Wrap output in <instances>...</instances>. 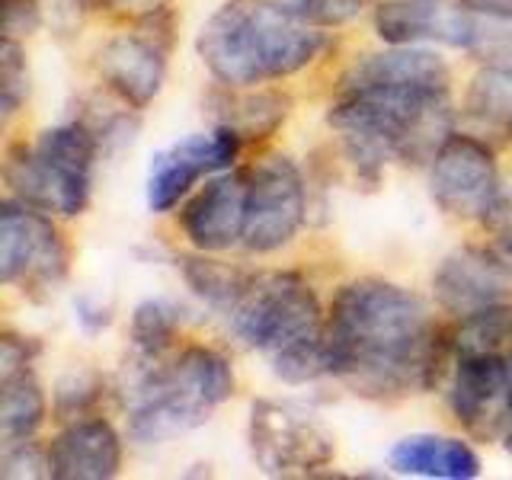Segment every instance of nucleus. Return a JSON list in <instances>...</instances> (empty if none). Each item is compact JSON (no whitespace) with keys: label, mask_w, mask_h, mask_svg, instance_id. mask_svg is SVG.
<instances>
[{"label":"nucleus","mask_w":512,"mask_h":480,"mask_svg":"<svg viewBox=\"0 0 512 480\" xmlns=\"http://www.w3.org/2000/svg\"><path fill=\"white\" fill-rule=\"evenodd\" d=\"M308 218V192L298 164L285 154H269L247 167V228L250 253L288 247Z\"/></svg>","instance_id":"11"},{"label":"nucleus","mask_w":512,"mask_h":480,"mask_svg":"<svg viewBox=\"0 0 512 480\" xmlns=\"http://www.w3.org/2000/svg\"><path fill=\"white\" fill-rule=\"evenodd\" d=\"M500 192V167L490 144L474 135H448L429 164L432 202L452 218L487 221Z\"/></svg>","instance_id":"12"},{"label":"nucleus","mask_w":512,"mask_h":480,"mask_svg":"<svg viewBox=\"0 0 512 480\" xmlns=\"http://www.w3.org/2000/svg\"><path fill=\"white\" fill-rule=\"evenodd\" d=\"M247 228V167L208 176V183L180 212V231L202 253H224L244 244Z\"/></svg>","instance_id":"16"},{"label":"nucleus","mask_w":512,"mask_h":480,"mask_svg":"<svg viewBox=\"0 0 512 480\" xmlns=\"http://www.w3.org/2000/svg\"><path fill=\"white\" fill-rule=\"evenodd\" d=\"M263 4L288 16V20L314 29L346 26L365 10V0H263Z\"/></svg>","instance_id":"25"},{"label":"nucleus","mask_w":512,"mask_h":480,"mask_svg":"<svg viewBox=\"0 0 512 480\" xmlns=\"http://www.w3.org/2000/svg\"><path fill=\"white\" fill-rule=\"evenodd\" d=\"M74 317H77V324L84 327L87 333L106 330L112 324V311L106 308V304L96 301V298H90V295H80L74 301Z\"/></svg>","instance_id":"32"},{"label":"nucleus","mask_w":512,"mask_h":480,"mask_svg":"<svg viewBox=\"0 0 512 480\" xmlns=\"http://www.w3.org/2000/svg\"><path fill=\"white\" fill-rule=\"evenodd\" d=\"M244 148L231 128L215 125L212 132H192L180 141L167 144L151 157L148 180H144V199L154 215L173 212L180 199H186L202 176H215L234 167Z\"/></svg>","instance_id":"13"},{"label":"nucleus","mask_w":512,"mask_h":480,"mask_svg":"<svg viewBox=\"0 0 512 480\" xmlns=\"http://www.w3.org/2000/svg\"><path fill=\"white\" fill-rule=\"evenodd\" d=\"M173 48V13L157 4L135 16V26L103 42L96 71L125 106L144 109L164 87L167 58Z\"/></svg>","instance_id":"10"},{"label":"nucleus","mask_w":512,"mask_h":480,"mask_svg":"<svg viewBox=\"0 0 512 480\" xmlns=\"http://www.w3.org/2000/svg\"><path fill=\"white\" fill-rule=\"evenodd\" d=\"M183 330V308L170 298H144L132 311V349L141 356H167Z\"/></svg>","instance_id":"23"},{"label":"nucleus","mask_w":512,"mask_h":480,"mask_svg":"<svg viewBox=\"0 0 512 480\" xmlns=\"http://www.w3.org/2000/svg\"><path fill=\"white\" fill-rule=\"evenodd\" d=\"M464 109L480 125L512 128V68L509 64H487L480 68L464 96Z\"/></svg>","instance_id":"24"},{"label":"nucleus","mask_w":512,"mask_h":480,"mask_svg":"<svg viewBox=\"0 0 512 480\" xmlns=\"http://www.w3.org/2000/svg\"><path fill=\"white\" fill-rule=\"evenodd\" d=\"M224 317L247 349L266 352L272 375L285 384L330 375L327 314L298 272H253L247 292Z\"/></svg>","instance_id":"5"},{"label":"nucleus","mask_w":512,"mask_h":480,"mask_svg":"<svg viewBox=\"0 0 512 480\" xmlns=\"http://www.w3.org/2000/svg\"><path fill=\"white\" fill-rule=\"evenodd\" d=\"M503 442H506V452H509V455H512V429H509V432H506V439H503Z\"/></svg>","instance_id":"35"},{"label":"nucleus","mask_w":512,"mask_h":480,"mask_svg":"<svg viewBox=\"0 0 512 480\" xmlns=\"http://www.w3.org/2000/svg\"><path fill=\"white\" fill-rule=\"evenodd\" d=\"M490 13L468 7L464 0H384L375 7V32L388 45H452L477 52L487 36Z\"/></svg>","instance_id":"14"},{"label":"nucleus","mask_w":512,"mask_h":480,"mask_svg":"<svg viewBox=\"0 0 512 480\" xmlns=\"http://www.w3.org/2000/svg\"><path fill=\"white\" fill-rule=\"evenodd\" d=\"M452 71L439 52L423 45H388L384 52H368L352 61L340 77V90L368 87H416V90H448Z\"/></svg>","instance_id":"18"},{"label":"nucleus","mask_w":512,"mask_h":480,"mask_svg":"<svg viewBox=\"0 0 512 480\" xmlns=\"http://www.w3.org/2000/svg\"><path fill=\"white\" fill-rule=\"evenodd\" d=\"M330 375L352 394L400 400L439 388L452 372V333L420 295L388 279H352L327 311Z\"/></svg>","instance_id":"1"},{"label":"nucleus","mask_w":512,"mask_h":480,"mask_svg":"<svg viewBox=\"0 0 512 480\" xmlns=\"http://www.w3.org/2000/svg\"><path fill=\"white\" fill-rule=\"evenodd\" d=\"M48 400L32 368L0 375V439H32L45 423Z\"/></svg>","instance_id":"21"},{"label":"nucleus","mask_w":512,"mask_h":480,"mask_svg":"<svg viewBox=\"0 0 512 480\" xmlns=\"http://www.w3.org/2000/svg\"><path fill=\"white\" fill-rule=\"evenodd\" d=\"M48 468L55 480L116 477L122 468V436L103 416H80L48 442Z\"/></svg>","instance_id":"17"},{"label":"nucleus","mask_w":512,"mask_h":480,"mask_svg":"<svg viewBox=\"0 0 512 480\" xmlns=\"http://www.w3.org/2000/svg\"><path fill=\"white\" fill-rule=\"evenodd\" d=\"M288 112H292V96L279 90H256V87H228L218 84L208 93V116L215 125L231 128V132L244 141H266L285 125Z\"/></svg>","instance_id":"19"},{"label":"nucleus","mask_w":512,"mask_h":480,"mask_svg":"<svg viewBox=\"0 0 512 480\" xmlns=\"http://www.w3.org/2000/svg\"><path fill=\"white\" fill-rule=\"evenodd\" d=\"M487 228L493 231V237H496V250H500L506 260L512 263V196L509 192H500V199H496V205H493V212L487 215Z\"/></svg>","instance_id":"31"},{"label":"nucleus","mask_w":512,"mask_h":480,"mask_svg":"<svg viewBox=\"0 0 512 480\" xmlns=\"http://www.w3.org/2000/svg\"><path fill=\"white\" fill-rule=\"evenodd\" d=\"M0 477H7V480L52 477V468H48V448L36 445L32 439L4 442V452H0Z\"/></svg>","instance_id":"28"},{"label":"nucleus","mask_w":512,"mask_h":480,"mask_svg":"<svg viewBox=\"0 0 512 480\" xmlns=\"http://www.w3.org/2000/svg\"><path fill=\"white\" fill-rule=\"evenodd\" d=\"M237 391L231 362L212 346H186L170 362L135 352L122 368L119 394L128 410V436L160 445L212 420Z\"/></svg>","instance_id":"3"},{"label":"nucleus","mask_w":512,"mask_h":480,"mask_svg":"<svg viewBox=\"0 0 512 480\" xmlns=\"http://www.w3.org/2000/svg\"><path fill=\"white\" fill-rule=\"evenodd\" d=\"M42 26L39 0H4V39H29Z\"/></svg>","instance_id":"29"},{"label":"nucleus","mask_w":512,"mask_h":480,"mask_svg":"<svg viewBox=\"0 0 512 480\" xmlns=\"http://www.w3.org/2000/svg\"><path fill=\"white\" fill-rule=\"evenodd\" d=\"M247 442L256 468L269 477H308L336 455L330 429L311 410L279 400H253Z\"/></svg>","instance_id":"9"},{"label":"nucleus","mask_w":512,"mask_h":480,"mask_svg":"<svg viewBox=\"0 0 512 480\" xmlns=\"http://www.w3.org/2000/svg\"><path fill=\"white\" fill-rule=\"evenodd\" d=\"M327 125L340 135L352 167L368 183L384 164H432V157L455 132L448 90L368 87L340 90L327 112Z\"/></svg>","instance_id":"2"},{"label":"nucleus","mask_w":512,"mask_h":480,"mask_svg":"<svg viewBox=\"0 0 512 480\" xmlns=\"http://www.w3.org/2000/svg\"><path fill=\"white\" fill-rule=\"evenodd\" d=\"M327 45V32L288 20L263 0H228L196 36L208 74L228 87H260L292 77L314 64Z\"/></svg>","instance_id":"4"},{"label":"nucleus","mask_w":512,"mask_h":480,"mask_svg":"<svg viewBox=\"0 0 512 480\" xmlns=\"http://www.w3.org/2000/svg\"><path fill=\"white\" fill-rule=\"evenodd\" d=\"M71 250L48 212L16 202L0 205V282L32 301L52 298L68 279Z\"/></svg>","instance_id":"8"},{"label":"nucleus","mask_w":512,"mask_h":480,"mask_svg":"<svg viewBox=\"0 0 512 480\" xmlns=\"http://www.w3.org/2000/svg\"><path fill=\"white\" fill-rule=\"evenodd\" d=\"M29 96V71H26V52L16 39L0 42V112L4 122L13 119Z\"/></svg>","instance_id":"27"},{"label":"nucleus","mask_w":512,"mask_h":480,"mask_svg":"<svg viewBox=\"0 0 512 480\" xmlns=\"http://www.w3.org/2000/svg\"><path fill=\"white\" fill-rule=\"evenodd\" d=\"M464 4L474 7V10H484V13L512 16V0H464Z\"/></svg>","instance_id":"34"},{"label":"nucleus","mask_w":512,"mask_h":480,"mask_svg":"<svg viewBox=\"0 0 512 480\" xmlns=\"http://www.w3.org/2000/svg\"><path fill=\"white\" fill-rule=\"evenodd\" d=\"M39 352H42L39 340L4 330L0 333V375L20 372V368H32V359H36Z\"/></svg>","instance_id":"30"},{"label":"nucleus","mask_w":512,"mask_h":480,"mask_svg":"<svg viewBox=\"0 0 512 480\" xmlns=\"http://www.w3.org/2000/svg\"><path fill=\"white\" fill-rule=\"evenodd\" d=\"M388 464L404 477H429V480H474L480 474V458L474 448L455 436H436V432H416L400 439Z\"/></svg>","instance_id":"20"},{"label":"nucleus","mask_w":512,"mask_h":480,"mask_svg":"<svg viewBox=\"0 0 512 480\" xmlns=\"http://www.w3.org/2000/svg\"><path fill=\"white\" fill-rule=\"evenodd\" d=\"M448 407L480 442L506 439L512 429V304L458 317L452 330Z\"/></svg>","instance_id":"6"},{"label":"nucleus","mask_w":512,"mask_h":480,"mask_svg":"<svg viewBox=\"0 0 512 480\" xmlns=\"http://www.w3.org/2000/svg\"><path fill=\"white\" fill-rule=\"evenodd\" d=\"M176 263H180L183 282L189 285V292L221 314H228L234 308L253 279V272L231 266L224 260H212V256H205L202 250L196 256H180Z\"/></svg>","instance_id":"22"},{"label":"nucleus","mask_w":512,"mask_h":480,"mask_svg":"<svg viewBox=\"0 0 512 480\" xmlns=\"http://www.w3.org/2000/svg\"><path fill=\"white\" fill-rule=\"evenodd\" d=\"M100 138L84 119L42 128L36 141H16L4 157V183L10 196L48 215H84L93 189V167Z\"/></svg>","instance_id":"7"},{"label":"nucleus","mask_w":512,"mask_h":480,"mask_svg":"<svg viewBox=\"0 0 512 480\" xmlns=\"http://www.w3.org/2000/svg\"><path fill=\"white\" fill-rule=\"evenodd\" d=\"M432 295L442 311L468 317L509 301L512 263L496 247H458L432 272Z\"/></svg>","instance_id":"15"},{"label":"nucleus","mask_w":512,"mask_h":480,"mask_svg":"<svg viewBox=\"0 0 512 480\" xmlns=\"http://www.w3.org/2000/svg\"><path fill=\"white\" fill-rule=\"evenodd\" d=\"M84 4L100 7V10H138V13H144V10L157 7L160 0H84Z\"/></svg>","instance_id":"33"},{"label":"nucleus","mask_w":512,"mask_h":480,"mask_svg":"<svg viewBox=\"0 0 512 480\" xmlns=\"http://www.w3.org/2000/svg\"><path fill=\"white\" fill-rule=\"evenodd\" d=\"M106 394V384L96 372L87 368H77V372L64 375L55 388V413L58 420H80V416H90L93 407L100 404V397Z\"/></svg>","instance_id":"26"}]
</instances>
